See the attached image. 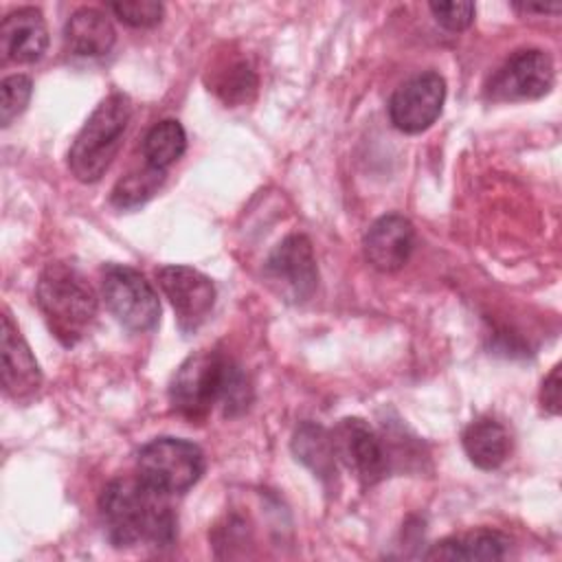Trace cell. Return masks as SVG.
Here are the masks:
<instances>
[{
  "label": "cell",
  "instance_id": "cell-21",
  "mask_svg": "<svg viewBox=\"0 0 562 562\" xmlns=\"http://www.w3.org/2000/svg\"><path fill=\"white\" fill-rule=\"evenodd\" d=\"M33 94V81L26 75H9L0 83V123L9 127L13 119H18Z\"/></svg>",
  "mask_w": 562,
  "mask_h": 562
},
{
  "label": "cell",
  "instance_id": "cell-23",
  "mask_svg": "<svg viewBox=\"0 0 562 562\" xmlns=\"http://www.w3.org/2000/svg\"><path fill=\"white\" fill-rule=\"evenodd\" d=\"M255 86H257L255 72L246 64L237 61V64H231L228 70L220 72L215 81V92L226 103H235V101H244Z\"/></svg>",
  "mask_w": 562,
  "mask_h": 562
},
{
  "label": "cell",
  "instance_id": "cell-18",
  "mask_svg": "<svg viewBox=\"0 0 562 562\" xmlns=\"http://www.w3.org/2000/svg\"><path fill=\"white\" fill-rule=\"evenodd\" d=\"M292 452L321 481L336 479V461L338 459H336V450H334V439H331V432L327 428H323L321 424L303 422L294 430Z\"/></svg>",
  "mask_w": 562,
  "mask_h": 562
},
{
  "label": "cell",
  "instance_id": "cell-19",
  "mask_svg": "<svg viewBox=\"0 0 562 562\" xmlns=\"http://www.w3.org/2000/svg\"><path fill=\"white\" fill-rule=\"evenodd\" d=\"M187 149V132L180 121L165 119L156 123L143 138L145 165L167 171Z\"/></svg>",
  "mask_w": 562,
  "mask_h": 562
},
{
  "label": "cell",
  "instance_id": "cell-1",
  "mask_svg": "<svg viewBox=\"0 0 562 562\" xmlns=\"http://www.w3.org/2000/svg\"><path fill=\"white\" fill-rule=\"evenodd\" d=\"M99 512L114 547H169L176 540V512L169 494L140 476L110 481L99 498Z\"/></svg>",
  "mask_w": 562,
  "mask_h": 562
},
{
  "label": "cell",
  "instance_id": "cell-5",
  "mask_svg": "<svg viewBox=\"0 0 562 562\" xmlns=\"http://www.w3.org/2000/svg\"><path fill=\"white\" fill-rule=\"evenodd\" d=\"M204 474V452L180 437H156L136 457V476L173 496L193 487Z\"/></svg>",
  "mask_w": 562,
  "mask_h": 562
},
{
  "label": "cell",
  "instance_id": "cell-20",
  "mask_svg": "<svg viewBox=\"0 0 562 562\" xmlns=\"http://www.w3.org/2000/svg\"><path fill=\"white\" fill-rule=\"evenodd\" d=\"M165 182V171L145 165V169L130 171L112 189V204L116 209H138L158 193Z\"/></svg>",
  "mask_w": 562,
  "mask_h": 562
},
{
  "label": "cell",
  "instance_id": "cell-10",
  "mask_svg": "<svg viewBox=\"0 0 562 562\" xmlns=\"http://www.w3.org/2000/svg\"><path fill=\"white\" fill-rule=\"evenodd\" d=\"M158 285L169 299L182 331H195L213 312L215 285L195 268L171 263L158 270Z\"/></svg>",
  "mask_w": 562,
  "mask_h": 562
},
{
  "label": "cell",
  "instance_id": "cell-17",
  "mask_svg": "<svg viewBox=\"0 0 562 562\" xmlns=\"http://www.w3.org/2000/svg\"><path fill=\"white\" fill-rule=\"evenodd\" d=\"M509 538L492 531L479 529L463 536H450L435 542L424 558L430 560H501L507 555Z\"/></svg>",
  "mask_w": 562,
  "mask_h": 562
},
{
  "label": "cell",
  "instance_id": "cell-9",
  "mask_svg": "<svg viewBox=\"0 0 562 562\" xmlns=\"http://www.w3.org/2000/svg\"><path fill=\"white\" fill-rule=\"evenodd\" d=\"M446 101V81L439 72H419L404 81L389 101L391 123L406 134L428 130L441 114Z\"/></svg>",
  "mask_w": 562,
  "mask_h": 562
},
{
  "label": "cell",
  "instance_id": "cell-6",
  "mask_svg": "<svg viewBox=\"0 0 562 562\" xmlns=\"http://www.w3.org/2000/svg\"><path fill=\"white\" fill-rule=\"evenodd\" d=\"M101 294L110 314L130 331H151L160 321V301L154 285L132 266H103Z\"/></svg>",
  "mask_w": 562,
  "mask_h": 562
},
{
  "label": "cell",
  "instance_id": "cell-22",
  "mask_svg": "<svg viewBox=\"0 0 562 562\" xmlns=\"http://www.w3.org/2000/svg\"><path fill=\"white\" fill-rule=\"evenodd\" d=\"M112 13L134 26V29H151L162 20L165 7L154 0H123V2H110Z\"/></svg>",
  "mask_w": 562,
  "mask_h": 562
},
{
  "label": "cell",
  "instance_id": "cell-12",
  "mask_svg": "<svg viewBox=\"0 0 562 562\" xmlns=\"http://www.w3.org/2000/svg\"><path fill=\"white\" fill-rule=\"evenodd\" d=\"M364 257L380 272L400 270L415 248L413 224L397 213L378 217L364 235Z\"/></svg>",
  "mask_w": 562,
  "mask_h": 562
},
{
  "label": "cell",
  "instance_id": "cell-14",
  "mask_svg": "<svg viewBox=\"0 0 562 562\" xmlns=\"http://www.w3.org/2000/svg\"><path fill=\"white\" fill-rule=\"evenodd\" d=\"M2 55L18 64L42 59L48 48V29L44 15L35 7H20L4 15L0 26Z\"/></svg>",
  "mask_w": 562,
  "mask_h": 562
},
{
  "label": "cell",
  "instance_id": "cell-15",
  "mask_svg": "<svg viewBox=\"0 0 562 562\" xmlns=\"http://www.w3.org/2000/svg\"><path fill=\"white\" fill-rule=\"evenodd\" d=\"M116 31L110 18L92 7L77 9L64 26V44L79 57H103L112 50Z\"/></svg>",
  "mask_w": 562,
  "mask_h": 562
},
{
  "label": "cell",
  "instance_id": "cell-4",
  "mask_svg": "<svg viewBox=\"0 0 562 562\" xmlns=\"http://www.w3.org/2000/svg\"><path fill=\"white\" fill-rule=\"evenodd\" d=\"M233 362L220 351H195L173 373L169 400L178 415L189 422L209 417L215 404H222Z\"/></svg>",
  "mask_w": 562,
  "mask_h": 562
},
{
  "label": "cell",
  "instance_id": "cell-7",
  "mask_svg": "<svg viewBox=\"0 0 562 562\" xmlns=\"http://www.w3.org/2000/svg\"><path fill=\"white\" fill-rule=\"evenodd\" d=\"M555 81L551 57L540 48L512 53L485 83V97L494 103L531 101L544 97Z\"/></svg>",
  "mask_w": 562,
  "mask_h": 562
},
{
  "label": "cell",
  "instance_id": "cell-24",
  "mask_svg": "<svg viewBox=\"0 0 562 562\" xmlns=\"http://www.w3.org/2000/svg\"><path fill=\"white\" fill-rule=\"evenodd\" d=\"M430 13L435 20L448 31H463L474 20V4L472 2H430Z\"/></svg>",
  "mask_w": 562,
  "mask_h": 562
},
{
  "label": "cell",
  "instance_id": "cell-8",
  "mask_svg": "<svg viewBox=\"0 0 562 562\" xmlns=\"http://www.w3.org/2000/svg\"><path fill=\"white\" fill-rule=\"evenodd\" d=\"M270 288L290 303L307 301L318 285V268L312 241L305 235H288L268 255L263 266Z\"/></svg>",
  "mask_w": 562,
  "mask_h": 562
},
{
  "label": "cell",
  "instance_id": "cell-13",
  "mask_svg": "<svg viewBox=\"0 0 562 562\" xmlns=\"http://www.w3.org/2000/svg\"><path fill=\"white\" fill-rule=\"evenodd\" d=\"M0 356H2V386L4 393L13 400H29L37 393L42 384V371L37 360L22 338L20 329L13 325L11 314L4 310L2 314V338H0Z\"/></svg>",
  "mask_w": 562,
  "mask_h": 562
},
{
  "label": "cell",
  "instance_id": "cell-11",
  "mask_svg": "<svg viewBox=\"0 0 562 562\" xmlns=\"http://www.w3.org/2000/svg\"><path fill=\"white\" fill-rule=\"evenodd\" d=\"M340 459L362 485H375L389 470V454L380 435L360 417H345L331 432Z\"/></svg>",
  "mask_w": 562,
  "mask_h": 562
},
{
  "label": "cell",
  "instance_id": "cell-16",
  "mask_svg": "<svg viewBox=\"0 0 562 562\" xmlns=\"http://www.w3.org/2000/svg\"><path fill=\"white\" fill-rule=\"evenodd\" d=\"M468 459L481 470H496L512 450V439L505 426L492 417H479L468 424L461 435Z\"/></svg>",
  "mask_w": 562,
  "mask_h": 562
},
{
  "label": "cell",
  "instance_id": "cell-3",
  "mask_svg": "<svg viewBox=\"0 0 562 562\" xmlns=\"http://www.w3.org/2000/svg\"><path fill=\"white\" fill-rule=\"evenodd\" d=\"M132 103L123 92L108 94L88 116L68 151V167L81 182H97L123 145Z\"/></svg>",
  "mask_w": 562,
  "mask_h": 562
},
{
  "label": "cell",
  "instance_id": "cell-2",
  "mask_svg": "<svg viewBox=\"0 0 562 562\" xmlns=\"http://www.w3.org/2000/svg\"><path fill=\"white\" fill-rule=\"evenodd\" d=\"M35 296L48 329L66 347L77 345L94 323L97 294L88 279L70 263H48L37 279Z\"/></svg>",
  "mask_w": 562,
  "mask_h": 562
},
{
  "label": "cell",
  "instance_id": "cell-26",
  "mask_svg": "<svg viewBox=\"0 0 562 562\" xmlns=\"http://www.w3.org/2000/svg\"><path fill=\"white\" fill-rule=\"evenodd\" d=\"M516 9H522V11H538V13H549V11H560V4H516Z\"/></svg>",
  "mask_w": 562,
  "mask_h": 562
},
{
  "label": "cell",
  "instance_id": "cell-25",
  "mask_svg": "<svg viewBox=\"0 0 562 562\" xmlns=\"http://www.w3.org/2000/svg\"><path fill=\"white\" fill-rule=\"evenodd\" d=\"M560 364H555L540 389V404L551 415L560 413Z\"/></svg>",
  "mask_w": 562,
  "mask_h": 562
}]
</instances>
